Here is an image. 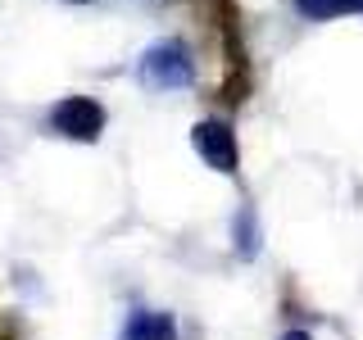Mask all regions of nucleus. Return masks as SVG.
Returning a JSON list of instances; mask_svg holds the SVG:
<instances>
[{"mask_svg": "<svg viewBox=\"0 0 363 340\" xmlns=\"http://www.w3.org/2000/svg\"><path fill=\"white\" fill-rule=\"evenodd\" d=\"M123 340H177V322L159 309H132L123 322Z\"/></svg>", "mask_w": 363, "mask_h": 340, "instance_id": "nucleus-4", "label": "nucleus"}, {"mask_svg": "<svg viewBox=\"0 0 363 340\" xmlns=\"http://www.w3.org/2000/svg\"><path fill=\"white\" fill-rule=\"evenodd\" d=\"M281 340H313V336H309V332H286Z\"/></svg>", "mask_w": 363, "mask_h": 340, "instance_id": "nucleus-7", "label": "nucleus"}, {"mask_svg": "<svg viewBox=\"0 0 363 340\" xmlns=\"http://www.w3.org/2000/svg\"><path fill=\"white\" fill-rule=\"evenodd\" d=\"M136 73H141V82H150L159 91H182L196 82V60H191V50L182 41H159L141 55Z\"/></svg>", "mask_w": 363, "mask_h": 340, "instance_id": "nucleus-1", "label": "nucleus"}, {"mask_svg": "<svg viewBox=\"0 0 363 340\" xmlns=\"http://www.w3.org/2000/svg\"><path fill=\"white\" fill-rule=\"evenodd\" d=\"M50 128L64 136V141H96L105 132V109L86 96H68L50 109Z\"/></svg>", "mask_w": 363, "mask_h": 340, "instance_id": "nucleus-2", "label": "nucleus"}, {"mask_svg": "<svg viewBox=\"0 0 363 340\" xmlns=\"http://www.w3.org/2000/svg\"><path fill=\"white\" fill-rule=\"evenodd\" d=\"M236 249H241V259H255V254H259V222H255V209H241V213H236Z\"/></svg>", "mask_w": 363, "mask_h": 340, "instance_id": "nucleus-6", "label": "nucleus"}, {"mask_svg": "<svg viewBox=\"0 0 363 340\" xmlns=\"http://www.w3.org/2000/svg\"><path fill=\"white\" fill-rule=\"evenodd\" d=\"M191 141H196V154L213 168V173H236V164H241V150H236V136H232V128H227V123H218V118L196 123Z\"/></svg>", "mask_w": 363, "mask_h": 340, "instance_id": "nucleus-3", "label": "nucleus"}, {"mask_svg": "<svg viewBox=\"0 0 363 340\" xmlns=\"http://www.w3.org/2000/svg\"><path fill=\"white\" fill-rule=\"evenodd\" d=\"M304 18H336V14H363V0H295Z\"/></svg>", "mask_w": 363, "mask_h": 340, "instance_id": "nucleus-5", "label": "nucleus"}]
</instances>
